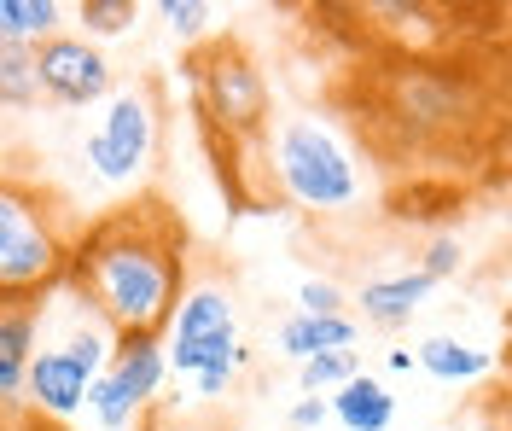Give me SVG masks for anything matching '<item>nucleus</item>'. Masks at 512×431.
<instances>
[{"mask_svg":"<svg viewBox=\"0 0 512 431\" xmlns=\"http://www.w3.org/2000/svg\"><path fill=\"white\" fill-rule=\"evenodd\" d=\"M384 367H390V373H414L419 356H414V350H390V356H384Z\"/></svg>","mask_w":512,"mask_h":431,"instance_id":"nucleus-24","label":"nucleus"},{"mask_svg":"<svg viewBox=\"0 0 512 431\" xmlns=\"http://www.w3.org/2000/svg\"><path fill=\"white\" fill-rule=\"evenodd\" d=\"M117 338H163L187 298V233L158 199L123 204L76 239L64 280Z\"/></svg>","mask_w":512,"mask_h":431,"instance_id":"nucleus-1","label":"nucleus"},{"mask_svg":"<svg viewBox=\"0 0 512 431\" xmlns=\"http://www.w3.org/2000/svg\"><path fill=\"white\" fill-rule=\"evenodd\" d=\"M163 350H169V373L181 379H204L210 367L233 362L245 344H239V309H233V292L222 280H192L175 321L163 332Z\"/></svg>","mask_w":512,"mask_h":431,"instance_id":"nucleus-6","label":"nucleus"},{"mask_svg":"<svg viewBox=\"0 0 512 431\" xmlns=\"http://www.w3.org/2000/svg\"><path fill=\"white\" fill-rule=\"evenodd\" d=\"M70 12L88 41H111V35H128L140 24V0H76Z\"/></svg>","mask_w":512,"mask_h":431,"instance_id":"nucleus-18","label":"nucleus"},{"mask_svg":"<svg viewBox=\"0 0 512 431\" xmlns=\"http://www.w3.org/2000/svg\"><path fill=\"white\" fill-rule=\"evenodd\" d=\"M163 379H169V350H163V338H123V344H117V362L105 367V379L94 385V402H88L94 426L99 431H128L140 420V408H152V397L163 391Z\"/></svg>","mask_w":512,"mask_h":431,"instance_id":"nucleus-7","label":"nucleus"},{"mask_svg":"<svg viewBox=\"0 0 512 431\" xmlns=\"http://www.w3.org/2000/svg\"><path fill=\"white\" fill-rule=\"evenodd\" d=\"M30 100H41V82H35V47H12V41H0V105H6V111H24Z\"/></svg>","mask_w":512,"mask_h":431,"instance_id":"nucleus-16","label":"nucleus"},{"mask_svg":"<svg viewBox=\"0 0 512 431\" xmlns=\"http://www.w3.org/2000/svg\"><path fill=\"white\" fill-rule=\"evenodd\" d=\"M64 24V6L59 0H0V41L12 47H47Z\"/></svg>","mask_w":512,"mask_h":431,"instance_id":"nucleus-15","label":"nucleus"},{"mask_svg":"<svg viewBox=\"0 0 512 431\" xmlns=\"http://www.w3.org/2000/svg\"><path fill=\"white\" fill-rule=\"evenodd\" d=\"M501 431H512V402H507V408H501Z\"/></svg>","mask_w":512,"mask_h":431,"instance_id":"nucleus-25","label":"nucleus"},{"mask_svg":"<svg viewBox=\"0 0 512 431\" xmlns=\"http://www.w3.org/2000/svg\"><path fill=\"white\" fill-rule=\"evenodd\" d=\"M437 292V280L425 274V268H402V274H379V280H367L361 292H355V321L373 332H402L414 321L425 298Z\"/></svg>","mask_w":512,"mask_h":431,"instance_id":"nucleus-11","label":"nucleus"},{"mask_svg":"<svg viewBox=\"0 0 512 431\" xmlns=\"http://www.w3.org/2000/svg\"><path fill=\"white\" fill-rule=\"evenodd\" d=\"M245 367H251V344H245V350H239V356H233V362L210 367V373H204V379H198V397H227V391H233V385H239V373H245Z\"/></svg>","mask_w":512,"mask_h":431,"instance_id":"nucleus-22","label":"nucleus"},{"mask_svg":"<svg viewBox=\"0 0 512 431\" xmlns=\"http://www.w3.org/2000/svg\"><path fill=\"white\" fill-rule=\"evenodd\" d=\"M35 82H41V100L70 105V111L105 105L117 94V76H111L105 47L88 41L82 30H64L47 47H35Z\"/></svg>","mask_w":512,"mask_h":431,"instance_id":"nucleus-8","label":"nucleus"},{"mask_svg":"<svg viewBox=\"0 0 512 431\" xmlns=\"http://www.w3.org/2000/svg\"><path fill=\"white\" fill-rule=\"evenodd\" d=\"M94 385L99 373L82 356H70L64 344H47L35 350V367H30V385H24V402L35 408V420H70L94 402Z\"/></svg>","mask_w":512,"mask_h":431,"instance_id":"nucleus-9","label":"nucleus"},{"mask_svg":"<svg viewBox=\"0 0 512 431\" xmlns=\"http://www.w3.org/2000/svg\"><path fill=\"white\" fill-rule=\"evenodd\" d=\"M152 12L169 24L175 41H192V47H198V35H204V24H210V6H204V0H158Z\"/></svg>","mask_w":512,"mask_h":431,"instance_id":"nucleus-19","label":"nucleus"},{"mask_svg":"<svg viewBox=\"0 0 512 431\" xmlns=\"http://www.w3.org/2000/svg\"><path fill=\"white\" fill-rule=\"evenodd\" d=\"M41 338H47V298L41 303H0V397H6V414L12 420L24 408V385H30Z\"/></svg>","mask_w":512,"mask_h":431,"instance_id":"nucleus-10","label":"nucleus"},{"mask_svg":"<svg viewBox=\"0 0 512 431\" xmlns=\"http://www.w3.org/2000/svg\"><path fill=\"white\" fill-rule=\"evenodd\" d=\"M88 222H76L41 181H24L18 169L0 187V303H41L53 298Z\"/></svg>","mask_w":512,"mask_h":431,"instance_id":"nucleus-2","label":"nucleus"},{"mask_svg":"<svg viewBox=\"0 0 512 431\" xmlns=\"http://www.w3.org/2000/svg\"><path fill=\"white\" fill-rule=\"evenodd\" d=\"M158 129H163L158 88L152 82H123L99 105L94 129L82 140V158L105 187H140L152 158H158Z\"/></svg>","mask_w":512,"mask_h":431,"instance_id":"nucleus-5","label":"nucleus"},{"mask_svg":"<svg viewBox=\"0 0 512 431\" xmlns=\"http://www.w3.org/2000/svg\"><path fill=\"white\" fill-rule=\"evenodd\" d=\"M262 164H268V181L280 187V199H291L297 210H315V216H344L367 193V175L355 164L350 140L309 111L274 123Z\"/></svg>","mask_w":512,"mask_h":431,"instance_id":"nucleus-3","label":"nucleus"},{"mask_svg":"<svg viewBox=\"0 0 512 431\" xmlns=\"http://www.w3.org/2000/svg\"><path fill=\"white\" fill-rule=\"evenodd\" d=\"M332 420L344 431H390V420H396V391L384 379H373V373H361L344 391H332Z\"/></svg>","mask_w":512,"mask_h":431,"instance_id":"nucleus-14","label":"nucleus"},{"mask_svg":"<svg viewBox=\"0 0 512 431\" xmlns=\"http://www.w3.org/2000/svg\"><path fill=\"white\" fill-rule=\"evenodd\" d=\"M350 379H361V350H326V356L297 367L303 397H332V391H344Z\"/></svg>","mask_w":512,"mask_h":431,"instance_id":"nucleus-17","label":"nucleus"},{"mask_svg":"<svg viewBox=\"0 0 512 431\" xmlns=\"http://www.w3.org/2000/svg\"><path fill=\"white\" fill-rule=\"evenodd\" d=\"M187 82H192V105L204 117V129L233 146H268L274 134V100H268V76L245 53V41L233 35H210L187 53Z\"/></svg>","mask_w":512,"mask_h":431,"instance_id":"nucleus-4","label":"nucleus"},{"mask_svg":"<svg viewBox=\"0 0 512 431\" xmlns=\"http://www.w3.org/2000/svg\"><path fill=\"white\" fill-rule=\"evenodd\" d=\"M419 373L443 379V385H478L495 373V350L489 344H472V338H454V332H431L414 344Z\"/></svg>","mask_w":512,"mask_h":431,"instance_id":"nucleus-13","label":"nucleus"},{"mask_svg":"<svg viewBox=\"0 0 512 431\" xmlns=\"http://www.w3.org/2000/svg\"><path fill=\"white\" fill-rule=\"evenodd\" d=\"M355 338H361V321L355 315H309V309H297L280 321L274 332V344H280V356L286 362H315L326 350H355Z\"/></svg>","mask_w":512,"mask_h":431,"instance_id":"nucleus-12","label":"nucleus"},{"mask_svg":"<svg viewBox=\"0 0 512 431\" xmlns=\"http://www.w3.org/2000/svg\"><path fill=\"white\" fill-rule=\"evenodd\" d=\"M419 268H425L431 280H448V274H460V239H454V233H437V239L419 251Z\"/></svg>","mask_w":512,"mask_h":431,"instance_id":"nucleus-21","label":"nucleus"},{"mask_svg":"<svg viewBox=\"0 0 512 431\" xmlns=\"http://www.w3.org/2000/svg\"><path fill=\"white\" fill-rule=\"evenodd\" d=\"M297 303L309 309V315H350V292L338 286V280H320V274H309L303 286H297Z\"/></svg>","mask_w":512,"mask_h":431,"instance_id":"nucleus-20","label":"nucleus"},{"mask_svg":"<svg viewBox=\"0 0 512 431\" xmlns=\"http://www.w3.org/2000/svg\"><path fill=\"white\" fill-rule=\"evenodd\" d=\"M326 420H332V397H297L291 402V414H286L291 431H320Z\"/></svg>","mask_w":512,"mask_h":431,"instance_id":"nucleus-23","label":"nucleus"}]
</instances>
